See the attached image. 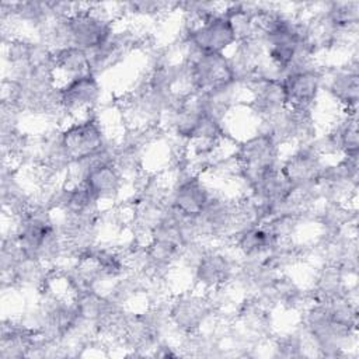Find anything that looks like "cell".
<instances>
[{
	"label": "cell",
	"mask_w": 359,
	"mask_h": 359,
	"mask_svg": "<svg viewBox=\"0 0 359 359\" xmlns=\"http://www.w3.org/2000/svg\"><path fill=\"white\" fill-rule=\"evenodd\" d=\"M1 209L13 220L27 212L34 201V194L28 192L18 177V168L8 161H1Z\"/></svg>",
	"instance_id": "e0dca14e"
},
{
	"label": "cell",
	"mask_w": 359,
	"mask_h": 359,
	"mask_svg": "<svg viewBox=\"0 0 359 359\" xmlns=\"http://www.w3.org/2000/svg\"><path fill=\"white\" fill-rule=\"evenodd\" d=\"M356 157H339L338 161L325 163L316 184L320 202L349 203L359 187V164Z\"/></svg>",
	"instance_id": "5b68a950"
},
{
	"label": "cell",
	"mask_w": 359,
	"mask_h": 359,
	"mask_svg": "<svg viewBox=\"0 0 359 359\" xmlns=\"http://www.w3.org/2000/svg\"><path fill=\"white\" fill-rule=\"evenodd\" d=\"M358 209L342 202H320L314 210L313 222L320 233H339L351 230L356 233Z\"/></svg>",
	"instance_id": "603a6c76"
},
{
	"label": "cell",
	"mask_w": 359,
	"mask_h": 359,
	"mask_svg": "<svg viewBox=\"0 0 359 359\" xmlns=\"http://www.w3.org/2000/svg\"><path fill=\"white\" fill-rule=\"evenodd\" d=\"M231 153L238 164L237 181L244 187L243 194L262 174L278 168L282 161V146L272 136L259 130L240 140Z\"/></svg>",
	"instance_id": "7a4b0ae2"
},
{
	"label": "cell",
	"mask_w": 359,
	"mask_h": 359,
	"mask_svg": "<svg viewBox=\"0 0 359 359\" xmlns=\"http://www.w3.org/2000/svg\"><path fill=\"white\" fill-rule=\"evenodd\" d=\"M241 93L243 90L234 81H230L212 90L196 93L195 97L205 115L224 122L240 104Z\"/></svg>",
	"instance_id": "7402d4cb"
},
{
	"label": "cell",
	"mask_w": 359,
	"mask_h": 359,
	"mask_svg": "<svg viewBox=\"0 0 359 359\" xmlns=\"http://www.w3.org/2000/svg\"><path fill=\"white\" fill-rule=\"evenodd\" d=\"M107 7L108 4L101 3H80L76 13L67 18L72 45L90 52L111 36L116 28V15Z\"/></svg>",
	"instance_id": "3957f363"
},
{
	"label": "cell",
	"mask_w": 359,
	"mask_h": 359,
	"mask_svg": "<svg viewBox=\"0 0 359 359\" xmlns=\"http://www.w3.org/2000/svg\"><path fill=\"white\" fill-rule=\"evenodd\" d=\"M243 91L248 95L244 105L250 115L257 121L271 118L289 107L282 79L255 76L245 87H243Z\"/></svg>",
	"instance_id": "8fae6325"
},
{
	"label": "cell",
	"mask_w": 359,
	"mask_h": 359,
	"mask_svg": "<svg viewBox=\"0 0 359 359\" xmlns=\"http://www.w3.org/2000/svg\"><path fill=\"white\" fill-rule=\"evenodd\" d=\"M323 90L335 101L344 114H356L359 101L358 56L352 55L342 66L324 69Z\"/></svg>",
	"instance_id": "7c38bea8"
},
{
	"label": "cell",
	"mask_w": 359,
	"mask_h": 359,
	"mask_svg": "<svg viewBox=\"0 0 359 359\" xmlns=\"http://www.w3.org/2000/svg\"><path fill=\"white\" fill-rule=\"evenodd\" d=\"M101 203L90 188L84 182H65L57 205L56 212L66 216L74 217H100Z\"/></svg>",
	"instance_id": "ac0fdd59"
},
{
	"label": "cell",
	"mask_w": 359,
	"mask_h": 359,
	"mask_svg": "<svg viewBox=\"0 0 359 359\" xmlns=\"http://www.w3.org/2000/svg\"><path fill=\"white\" fill-rule=\"evenodd\" d=\"M53 65L57 83L62 84L70 79L90 73L88 53L74 45L65 46L53 52Z\"/></svg>",
	"instance_id": "d4e9b609"
},
{
	"label": "cell",
	"mask_w": 359,
	"mask_h": 359,
	"mask_svg": "<svg viewBox=\"0 0 359 359\" xmlns=\"http://www.w3.org/2000/svg\"><path fill=\"white\" fill-rule=\"evenodd\" d=\"M102 100L100 77L86 73L59 84V102L65 118L77 119L97 112Z\"/></svg>",
	"instance_id": "ba28073f"
},
{
	"label": "cell",
	"mask_w": 359,
	"mask_h": 359,
	"mask_svg": "<svg viewBox=\"0 0 359 359\" xmlns=\"http://www.w3.org/2000/svg\"><path fill=\"white\" fill-rule=\"evenodd\" d=\"M310 345L309 338L299 324V327L293 331L283 332L273 338L272 341V356L275 358H302L306 355L304 349ZM311 346V345H310Z\"/></svg>",
	"instance_id": "83f0119b"
},
{
	"label": "cell",
	"mask_w": 359,
	"mask_h": 359,
	"mask_svg": "<svg viewBox=\"0 0 359 359\" xmlns=\"http://www.w3.org/2000/svg\"><path fill=\"white\" fill-rule=\"evenodd\" d=\"M282 80L289 108L314 111L324 87L323 66L287 73Z\"/></svg>",
	"instance_id": "5bb4252c"
},
{
	"label": "cell",
	"mask_w": 359,
	"mask_h": 359,
	"mask_svg": "<svg viewBox=\"0 0 359 359\" xmlns=\"http://www.w3.org/2000/svg\"><path fill=\"white\" fill-rule=\"evenodd\" d=\"M325 163L311 142L293 146L292 151L282 157L279 168L293 189H307L316 187Z\"/></svg>",
	"instance_id": "30bf717a"
},
{
	"label": "cell",
	"mask_w": 359,
	"mask_h": 359,
	"mask_svg": "<svg viewBox=\"0 0 359 359\" xmlns=\"http://www.w3.org/2000/svg\"><path fill=\"white\" fill-rule=\"evenodd\" d=\"M36 335L38 332L21 318H4L0 331V359L27 358Z\"/></svg>",
	"instance_id": "44dd1931"
},
{
	"label": "cell",
	"mask_w": 359,
	"mask_h": 359,
	"mask_svg": "<svg viewBox=\"0 0 359 359\" xmlns=\"http://www.w3.org/2000/svg\"><path fill=\"white\" fill-rule=\"evenodd\" d=\"M144 153H146V150H143L135 144L121 142L118 139V144L114 151L112 163L119 170V172L125 177L126 181L133 182L146 171Z\"/></svg>",
	"instance_id": "4316f807"
},
{
	"label": "cell",
	"mask_w": 359,
	"mask_h": 359,
	"mask_svg": "<svg viewBox=\"0 0 359 359\" xmlns=\"http://www.w3.org/2000/svg\"><path fill=\"white\" fill-rule=\"evenodd\" d=\"M167 307L170 325L181 335L198 332L215 320V309L209 294L196 289L171 296Z\"/></svg>",
	"instance_id": "277c9868"
},
{
	"label": "cell",
	"mask_w": 359,
	"mask_h": 359,
	"mask_svg": "<svg viewBox=\"0 0 359 359\" xmlns=\"http://www.w3.org/2000/svg\"><path fill=\"white\" fill-rule=\"evenodd\" d=\"M137 38L139 32L135 28L116 27L111 36L101 46L87 52L90 63L88 72L100 77L108 70L121 65L130 52L136 50Z\"/></svg>",
	"instance_id": "4fadbf2b"
},
{
	"label": "cell",
	"mask_w": 359,
	"mask_h": 359,
	"mask_svg": "<svg viewBox=\"0 0 359 359\" xmlns=\"http://www.w3.org/2000/svg\"><path fill=\"white\" fill-rule=\"evenodd\" d=\"M212 189L201 174L191 172L174 178L170 187V205L184 216H198L208 205Z\"/></svg>",
	"instance_id": "9a60e30c"
},
{
	"label": "cell",
	"mask_w": 359,
	"mask_h": 359,
	"mask_svg": "<svg viewBox=\"0 0 359 359\" xmlns=\"http://www.w3.org/2000/svg\"><path fill=\"white\" fill-rule=\"evenodd\" d=\"M198 216L206 243H230L240 230L237 201L226 194L212 192L208 205Z\"/></svg>",
	"instance_id": "9c48e42d"
},
{
	"label": "cell",
	"mask_w": 359,
	"mask_h": 359,
	"mask_svg": "<svg viewBox=\"0 0 359 359\" xmlns=\"http://www.w3.org/2000/svg\"><path fill=\"white\" fill-rule=\"evenodd\" d=\"M328 132L334 137L339 157L359 156V135H358V115L344 114L330 126Z\"/></svg>",
	"instance_id": "484cf974"
},
{
	"label": "cell",
	"mask_w": 359,
	"mask_h": 359,
	"mask_svg": "<svg viewBox=\"0 0 359 359\" xmlns=\"http://www.w3.org/2000/svg\"><path fill=\"white\" fill-rule=\"evenodd\" d=\"M300 313V325L318 356L342 358L356 344L358 330L337 323L327 303L310 302Z\"/></svg>",
	"instance_id": "6da1fadb"
},
{
	"label": "cell",
	"mask_w": 359,
	"mask_h": 359,
	"mask_svg": "<svg viewBox=\"0 0 359 359\" xmlns=\"http://www.w3.org/2000/svg\"><path fill=\"white\" fill-rule=\"evenodd\" d=\"M83 182L102 205L119 201L128 181L114 163H101L88 171Z\"/></svg>",
	"instance_id": "ffe728a7"
},
{
	"label": "cell",
	"mask_w": 359,
	"mask_h": 359,
	"mask_svg": "<svg viewBox=\"0 0 359 359\" xmlns=\"http://www.w3.org/2000/svg\"><path fill=\"white\" fill-rule=\"evenodd\" d=\"M182 60L189 63L195 94L233 81L227 53H195Z\"/></svg>",
	"instance_id": "2e32d148"
},
{
	"label": "cell",
	"mask_w": 359,
	"mask_h": 359,
	"mask_svg": "<svg viewBox=\"0 0 359 359\" xmlns=\"http://www.w3.org/2000/svg\"><path fill=\"white\" fill-rule=\"evenodd\" d=\"M121 15L135 18H160L171 11H175V3L158 0H140L119 4Z\"/></svg>",
	"instance_id": "f1b7e54d"
},
{
	"label": "cell",
	"mask_w": 359,
	"mask_h": 359,
	"mask_svg": "<svg viewBox=\"0 0 359 359\" xmlns=\"http://www.w3.org/2000/svg\"><path fill=\"white\" fill-rule=\"evenodd\" d=\"M348 279L349 278L338 266L320 264L313 275L311 285L307 289L310 300L328 303L349 294L352 285Z\"/></svg>",
	"instance_id": "d6986e66"
},
{
	"label": "cell",
	"mask_w": 359,
	"mask_h": 359,
	"mask_svg": "<svg viewBox=\"0 0 359 359\" xmlns=\"http://www.w3.org/2000/svg\"><path fill=\"white\" fill-rule=\"evenodd\" d=\"M60 129L63 147L72 161L100 151L109 139L97 112L72 119Z\"/></svg>",
	"instance_id": "8992f818"
},
{
	"label": "cell",
	"mask_w": 359,
	"mask_h": 359,
	"mask_svg": "<svg viewBox=\"0 0 359 359\" xmlns=\"http://www.w3.org/2000/svg\"><path fill=\"white\" fill-rule=\"evenodd\" d=\"M278 241L262 224L248 226L233 236L230 244L240 259L264 258Z\"/></svg>",
	"instance_id": "cb8c5ba5"
},
{
	"label": "cell",
	"mask_w": 359,
	"mask_h": 359,
	"mask_svg": "<svg viewBox=\"0 0 359 359\" xmlns=\"http://www.w3.org/2000/svg\"><path fill=\"white\" fill-rule=\"evenodd\" d=\"M240 258L233 250L209 245L192 271L196 290L209 293L233 282Z\"/></svg>",
	"instance_id": "52a82bcc"
}]
</instances>
